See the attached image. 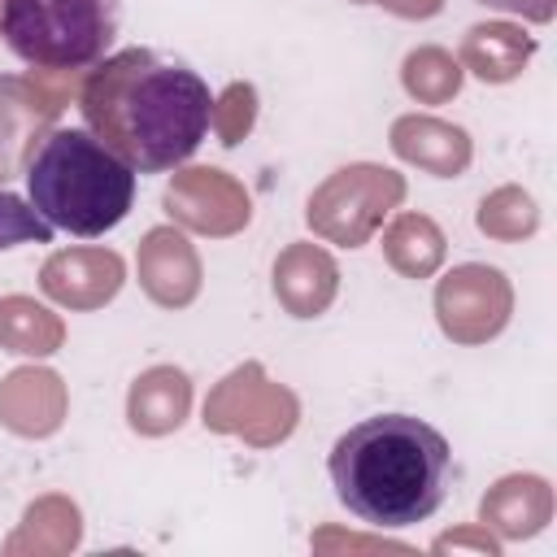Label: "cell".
Listing matches in <instances>:
<instances>
[{"label":"cell","mask_w":557,"mask_h":557,"mask_svg":"<svg viewBox=\"0 0 557 557\" xmlns=\"http://www.w3.org/2000/svg\"><path fill=\"white\" fill-rule=\"evenodd\" d=\"M52 226L30 209V200H17L9 191H0V248L13 244H48Z\"/></svg>","instance_id":"5"},{"label":"cell","mask_w":557,"mask_h":557,"mask_svg":"<svg viewBox=\"0 0 557 557\" xmlns=\"http://www.w3.org/2000/svg\"><path fill=\"white\" fill-rule=\"evenodd\" d=\"M339 505L383 531L426 522L448 496L453 448L413 413H374L348 426L326 457Z\"/></svg>","instance_id":"2"},{"label":"cell","mask_w":557,"mask_h":557,"mask_svg":"<svg viewBox=\"0 0 557 557\" xmlns=\"http://www.w3.org/2000/svg\"><path fill=\"white\" fill-rule=\"evenodd\" d=\"M26 200L52 231L96 239L131 213L135 170L87 126H52L26 161Z\"/></svg>","instance_id":"3"},{"label":"cell","mask_w":557,"mask_h":557,"mask_svg":"<svg viewBox=\"0 0 557 557\" xmlns=\"http://www.w3.org/2000/svg\"><path fill=\"white\" fill-rule=\"evenodd\" d=\"M83 126L135 174H161L196 157L209 139L213 91L178 57L122 48L91 65L78 91Z\"/></svg>","instance_id":"1"},{"label":"cell","mask_w":557,"mask_h":557,"mask_svg":"<svg viewBox=\"0 0 557 557\" xmlns=\"http://www.w3.org/2000/svg\"><path fill=\"white\" fill-rule=\"evenodd\" d=\"M122 0H0L4 48L35 70H91L109 57Z\"/></svg>","instance_id":"4"}]
</instances>
